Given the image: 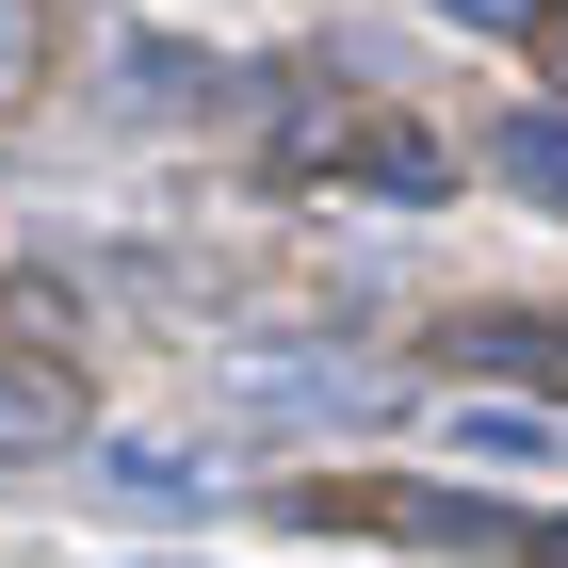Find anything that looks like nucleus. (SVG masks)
Wrapping results in <instances>:
<instances>
[{
    "label": "nucleus",
    "instance_id": "nucleus-2",
    "mask_svg": "<svg viewBox=\"0 0 568 568\" xmlns=\"http://www.w3.org/2000/svg\"><path fill=\"white\" fill-rule=\"evenodd\" d=\"M455 357L520 374V390H568V325H536V308H487V325H455Z\"/></svg>",
    "mask_w": 568,
    "mask_h": 568
},
{
    "label": "nucleus",
    "instance_id": "nucleus-3",
    "mask_svg": "<svg viewBox=\"0 0 568 568\" xmlns=\"http://www.w3.org/2000/svg\"><path fill=\"white\" fill-rule=\"evenodd\" d=\"M487 163L520 179V195H552V212H568V114H504V146H487Z\"/></svg>",
    "mask_w": 568,
    "mask_h": 568
},
{
    "label": "nucleus",
    "instance_id": "nucleus-7",
    "mask_svg": "<svg viewBox=\"0 0 568 568\" xmlns=\"http://www.w3.org/2000/svg\"><path fill=\"white\" fill-rule=\"evenodd\" d=\"M438 17H471V33H520V17H536V0H438Z\"/></svg>",
    "mask_w": 568,
    "mask_h": 568
},
{
    "label": "nucleus",
    "instance_id": "nucleus-1",
    "mask_svg": "<svg viewBox=\"0 0 568 568\" xmlns=\"http://www.w3.org/2000/svg\"><path fill=\"white\" fill-rule=\"evenodd\" d=\"M244 406H276V423H374L390 374H357V357H244Z\"/></svg>",
    "mask_w": 568,
    "mask_h": 568
},
{
    "label": "nucleus",
    "instance_id": "nucleus-4",
    "mask_svg": "<svg viewBox=\"0 0 568 568\" xmlns=\"http://www.w3.org/2000/svg\"><path fill=\"white\" fill-rule=\"evenodd\" d=\"M98 471H114V487H131V504H195V471H179V455H163V438H114V455H98Z\"/></svg>",
    "mask_w": 568,
    "mask_h": 568
},
{
    "label": "nucleus",
    "instance_id": "nucleus-8",
    "mask_svg": "<svg viewBox=\"0 0 568 568\" xmlns=\"http://www.w3.org/2000/svg\"><path fill=\"white\" fill-rule=\"evenodd\" d=\"M536 568H568V520H552V536H536Z\"/></svg>",
    "mask_w": 568,
    "mask_h": 568
},
{
    "label": "nucleus",
    "instance_id": "nucleus-5",
    "mask_svg": "<svg viewBox=\"0 0 568 568\" xmlns=\"http://www.w3.org/2000/svg\"><path fill=\"white\" fill-rule=\"evenodd\" d=\"M471 455H504V471H536V455H552V423H536V406H471Z\"/></svg>",
    "mask_w": 568,
    "mask_h": 568
},
{
    "label": "nucleus",
    "instance_id": "nucleus-6",
    "mask_svg": "<svg viewBox=\"0 0 568 568\" xmlns=\"http://www.w3.org/2000/svg\"><path fill=\"white\" fill-rule=\"evenodd\" d=\"M17 65H33V0H0V82H17Z\"/></svg>",
    "mask_w": 568,
    "mask_h": 568
}]
</instances>
